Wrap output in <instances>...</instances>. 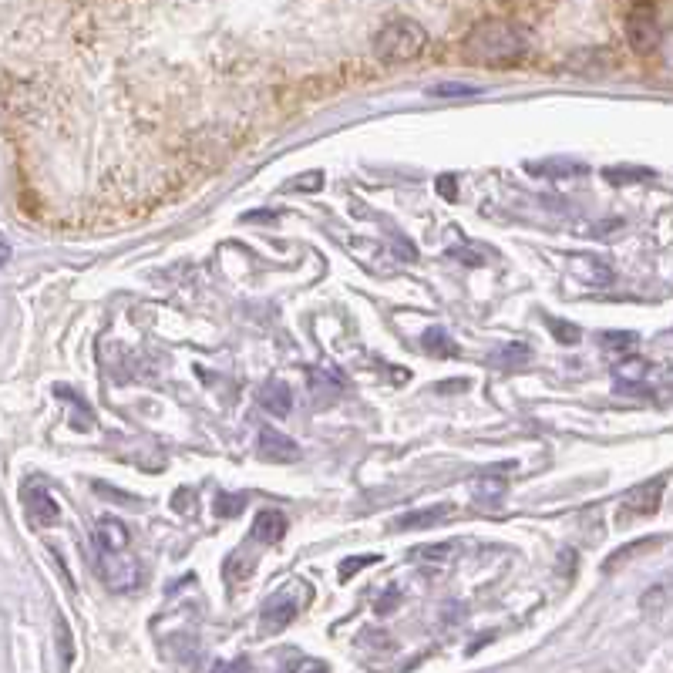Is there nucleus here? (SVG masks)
<instances>
[{"label": "nucleus", "mask_w": 673, "mask_h": 673, "mask_svg": "<svg viewBox=\"0 0 673 673\" xmlns=\"http://www.w3.org/2000/svg\"><path fill=\"white\" fill-rule=\"evenodd\" d=\"M462 54L478 68H515L529 58V34L509 21H478L465 34Z\"/></svg>", "instance_id": "nucleus-1"}, {"label": "nucleus", "mask_w": 673, "mask_h": 673, "mask_svg": "<svg viewBox=\"0 0 673 673\" xmlns=\"http://www.w3.org/2000/svg\"><path fill=\"white\" fill-rule=\"evenodd\" d=\"M371 48L384 64H404V61H414L428 48V34H424V27L418 21H411V17H398V21L384 24L381 31L374 34Z\"/></svg>", "instance_id": "nucleus-2"}, {"label": "nucleus", "mask_w": 673, "mask_h": 673, "mask_svg": "<svg viewBox=\"0 0 673 673\" xmlns=\"http://www.w3.org/2000/svg\"><path fill=\"white\" fill-rule=\"evenodd\" d=\"M626 41L636 54H653L660 48V24L657 11L650 4H636L630 14H626Z\"/></svg>", "instance_id": "nucleus-3"}, {"label": "nucleus", "mask_w": 673, "mask_h": 673, "mask_svg": "<svg viewBox=\"0 0 673 673\" xmlns=\"http://www.w3.org/2000/svg\"><path fill=\"white\" fill-rule=\"evenodd\" d=\"M98 573L105 579L108 589L115 593H132V589L142 586V566L135 559L122 556H108V552H98Z\"/></svg>", "instance_id": "nucleus-4"}, {"label": "nucleus", "mask_w": 673, "mask_h": 673, "mask_svg": "<svg viewBox=\"0 0 673 673\" xmlns=\"http://www.w3.org/2000/svg\"><path fill=\"white\" fill-rule=\"evenodd\" d=\"M297 610H300V599L290 593H276L273 599H266L263 613H260V630L263 633H280L287 630V626L297 620Z\"/></svg>", "instance_id": "nucleus-5"}, {"label": "nucleus", "mask_w": 673, "mask_h": 673, "mask_svg": "<svg viewBox=\"0 0 673 673\" xmlns=\"http://www.w3.org/2000/svg\"><path fill=\"white\" fill-rule=\"evenodd\" d=\"M256 455L263 462H280V465H293L300 458V445L293 438H287L283 431L273 428H260V441H256Z\"/></svg>", "instance_id": "nucleus-6"}, {"label": "nucleus", "mask_w": 673, "mask_h": 673, "mask_svg": "<svg viewBox=\"0 0 673 673\" xmlns=\"http://www.w3.org/2000/svg\"><path fill=\"white\" fill-rule=\"evenodd\" d=\"M663 478H650V482L630 488V492L623 495V512L626 515H653L660 509L663 502Z\"/></svg>", "instance_id": "nucleus-7"}, {"label": "nucleus", "mask_w": 673, "mask_h": 673, "mask_svg": "<svg viewBox=\"0 0 673 673\" xmlns=\"http://www.w3.org/2000/svg\"><path fill=\"white\" fill-rule=\"evenodd\" d=\"M260 404H263V411H270V414H276V418H287V414L293 411V391H290V384L287 381H280V377H270V381H263V387H260Z\"/></svg>", "instance_id": "nucleus-8"}, {"label": "nucleus", "mask_w": 673, "mask_h": 673, "mask_svg": "<svg viewBox=\"0 0 673 673\" xmlns=\"http://www.w3.org/2000/svg\"><path fill=\"white\" fill-rule=\"evenodd\" d=\"M95 546L98 552H108V556H122L128 549V529L122 519H115V515H108V519L98 522L95 529Z\"/></svg>", "instance_id": "nucleus-9"}, {"label": "nucleus", "mask_w": 673, "mask_h": 673, "mask_svg": "<svg viewBox=\"0 0 673 673\" xmlns=\"http://www.w3.org/2000/svg\"><path fill=\"white\" fill-rule=\"evenodd\" d=\"M287 529H290V522L280 509H263V512H256V519H253V539L263 542V546L280 542L287 536Z\"/></svg>", "instance_id": "nucleus-10"}, {"label": "nucleus", "mask_w": 673, "mask_h": 673, "mask_svg": "<svg viewBox=\"0 0 673 673\" xmlns=\"http://www.w3.org/2000/svg\"><path fill=\"white\" fill-rule=\"evenodd\" d=\"M24 505H27V512H31V519L38 525H58V519H61L58 502H54L41 485L24 488Z\"/></svg>", "instance_id": "nucleus-11"}, {"label": "nucleus", "mask_w": 673, "mask_h": 673, "mask_svg": "<svg viewBox=\"0 0 673 673\" xmlns=\"http://www.w3.org/2000/svg\"><path fill=\"white\" fill-rule=\"evenodd\" d=\"M451 505H431V509H418V512H408L401 515L398 522H394V529H431V525L451 519Z\"/></svg>", "instance_id": "nucleus-12"}, {"label": "nucleus", "mask_w": 673, "mask_h": 673, "mask_svg": "<svg viewBox=\"0 0 673 673\" xmlns=\"http://www.w3.org/2000/svg\"><path fill=\"white\" fill-rule=\"evenodd\" d=\"M458 556V542H431V546H418L411 552V559L431 562V566H448Z\"/></svg>", "instance_id": "nucleus-13"}, {"label": "nucleus", "mask_w": 673, "mask_h": 673, "mask_svg": "<svg viewBox=\"0 0 673 673\" xmlns=\"http://www.w3.org/2000/svg\"><path fill=\"white\" fill-rule=\"evenodd\" d=\"M421 347L428 350V354H435V357H458V344L448 337V330H441V327L424 330Z\"/></svg>", "instance_id": "nucleus-14"}, {"label": "nucleus", "mask_w": 673, "mask_h": 673, "mask_svg": "<svg viewBox=\"0 0 673 673\" xmlns=\"http://www.w3.org/2000/svg\"><path fill=\"white\" fill-rule=\"evenodd\" d=\"M340 377L337 374H330V371H310V391H313V398H317L320 404H330L340 394Z\"/></svg>", "instance_id": "nucleus-15"}, {"label": "nucleus", "mask_w": 673, "mask_h": 673, "mask_svg": "<svg viewBox=\"0 0 673 673\" xmlns=\"http://www.w3.org/2000/svg\"><path fill=\"white\" fill-rule=\"evenodd\" d=\"M660 546V536H647V539H636V542H630V546H623V549H616L610 559H606V573H613V569H620L623 562H630V559H636L640 552H647V549H657Z\"/></svg>", "instance_id": "nucleus-16"}, {"label": "nucleus", "mask_w": 673, "mask_h": 673, "mask_svg": "<svg viewBox=\"0 0 673 673\" xmlns=\"http://www.w3.org/2000/svg\"><path fill=\"white\" fill-rule=\"evenodd\" d=\"M505 485L502 478H495V475H482V478H475V485H472V495H475V502H482V505H499L502 502V495H505Z\"/></svg>", "instance_id": "nucleus-17"}, {"label": "nucleus", "mask_w": 673, "mask_h": 673, "mask_svg": "<svg viewBox=\"0 0 673 673\" xmlns=\"http://www.w3.org/2000/svg\"><path fill=\"white\" fill-rule=\"evenodd\" d=\"M673 603V583H653L647 593L640 596V610L643 613H660Z\"/></svg>", "instance_id": "nucleus-18"}, {"label": "nucleus", "mask_w": 673, "mask_h": 673, "mask_svg": "<svg viewBox=\"0 0 673 673\" xmlns=\"http://www.w3.org/2000/svg\"><path fill=\"white\" fill-rule=\"evenodd\" d=\"M636 337L633 330H606V334H599V347L603 350H616V354H630L636 347Z\"/></svg>", "instance_id": "nucleus-19"}, {"label": "nucleus", "mask_w": 673, "mask_h": 673, "mask_svg": "<svg viewBox=\"0 0 673 673\" xmlns=\"http://www.w3.org/2000/svg\"><path fill=\"white\" fill-rule=\"evenodd\" d=\"M529 361H532V350L525 344H509L495 354V364L505 367V371H512V367H519V364H529Z\"/></svg>", "instance_id": "nucleus-20"}, {"label": "nucleus", "mask_w": 673, "mask_h": 673, "mask_svg": "<svg viewBox=\"0 0 673 673\" xmlns=\"http://www.w3.org/2000/svg\"><path fill=\"white\" fill-rule=\"evenodd\" d=\"M478 88L465 85V81H441V85H431L428 95L431 98H465V95H475Z\"/></svg>", "instance_id": "nucleus-21"}, {"label": "nucleus", "mask_w": 673, "mask_h": 673, "mask_svg": "<svg viewBox=\"0 0 673 673\" xmlns=\"http://www.w3.org/2000/svg\"><path fill=\"white\" fill-rule=\"evenodd\" d=\"M324 186V172H307V175H293V179L283 182L287 192H317Z\"/></svg>", "instance_id": "nucleus-22"}, {"label": "nucleus", "mask_w": 673, "mask_h": 673, "mask_svg": "<svg viewBox=\"0 0 673 673\" xmlns=\"http://www.w3.org/2000/svg\"><path fill=\"white\" fill-rule=\"evenodd\" d=\"M58 647H61V663L71 667V660H75V643H71V630L68 623H64V616H58Z\"/></svg>", "instance_id": "nucleus-23"}, {"label": "nucleus", "mask_w": 673, "mask_h": 673, "mask_svg": "<svg viewBox=\"0 0 673 673\" xmlns=\"http://www.w3.org/2000/svg\"><path fill=\"white\" fill-rule=\"evenodd\" d=\"M243 505H246V495H219L216 499V515H229V519H233V515H239L243 512Z\"/></svg>", "instance_id": "nucleus-24"}, {"label": "nucleus", "mask_w": 673, "mask_h": 673, "mask_svg": "<svg viewBox=\"0 0 673 673\" xmlns=\"http://www.w3.org/2000/svg\"><path fill=\"white\" fill-rule=\"evenodd\" d=\"M549 330L562 340V344H576V340L583 337V334H579V327L566 324V320H549Z\"/></svg>", "instance_id": "nucleus-25"}, {"label": "nucleus", "mask_w": 673, "mask_h": 673, "mask_svg": "<svg viewBox=\"0 0 673 673\" xmlns=\"http://www.w3.org/2000/svg\"><path fill=\"white\" fill-rule=\"evenodd\" d=\"M606 179L610 182H633V179H653V172H647V169H610L606 172Z\"/></svg>", "instance_id": "nucleus-26"}, {"label": "nucleus", "mask_w": 673, "mask_h": 673, "mask_svg": "<svg viewBox=\"0 0 673 673\" xmlns=\"http://www.w3.org/2000/svg\"><path fill=\"white\" fill-rule=\"evenodd\" d=\"M371 562H377V556H350V559H344V566H340V579H350L357 569L371 566Z\"/></svg>", "instance_id": "nucleus-27"}, {"label": "nucleus", "mask_w": 673, "mask_h": 673, "mask_svg": "<svg viewBox=\"0 0 673 673\" xmlns=\"http://www.w3.org/2000/svg\"><path fill=\"white\" fill-rule=\"evenodd\" d=\"M387 593H391V596H387V599H377V606H374L377 613H391L394 606L401 603V593H398V589H387Z\"/></svg>", "instance_id": "nucleus-28"}, {"label": "nucleus", "mask_w": 673, "mask_h": 673, "mask_svg": "<svg viewBox=\"0 0 673 673\" xmlns=\"http://www.w3.org/2000/svg\"><path fill=\"white\" fill-rule=\"evenodd\" d=\"M438 189H441V196H445L448 202H455V199H458V192H455V175H441V179H438Z\"/></svg>", "instance_id": "nucleus-29"}, {"label": "nucleus", "mask_w": 673, "mask_h": 673, "mask_svg": "<svg viewBox=\"0 0 673 673\" xmlns=\"http://www.w3.org/2000/svg\"><path fill=\"white\" fill-rule=\"evenodd\" d=\"M246 670H250V663L236 660V663H216V667H212L209 673H246Z\"/></svg>", "instance_id": "nucleus-30"}, {"label": "nucleus", "mask_w": 673, "mask_h": 673, "mask_svg": "<svg viewBox=\"0 0 673 673\" xmlns=\"http://www.w3.org/2000/svg\"><path fill=\"white\" fill-rule=\"evenodd\" d=\"M451 256H455V260H462V263H468V266L485 263V256H482V253H475V250H451Z\"/></svg>", "instance_id": "nucleus-31"}, {"label": "nucleus", "mask_w": 673, "mask_h": 673, "mask_svg": "<svg viewBox=\"0 0 673 673\" xmlns=\"http://www.w3.org/2000/svg\"><path fill=\"white\" fill-rule=\"evenodd\" d=\"M472 387V381L468 377H458V381H445V384H438V394H451V391H468Z\"/></svg>", "instance_id": "nucleus-32"}, {"label": "nucleus", "mask_w": 673, "mask_h": 673, "mask_svg": "<svg viewBox=\"0 0 673 673\" xmlns=\"http://www.w3.org/2000/svg\"><path fill=\"white\" fill-rule=\"evenodd\" d=\"M394 253H398L401 260H418V250L408 246V239H394Z\"/></svg>", "instance_id": "nucleus-33"}, {"label": "nucleus", "mask_w": 673, "mask_h": 673, "mask_svg": "<svg viewBox=\"0 0 673 673\" xmlns=\"http://www.w3.org/2000/svg\"><path fill=\"white\" fill-rule=\"evenodd\" d=\"M276 212H246V219H250V223H266V219H273Z\"/></svg>", "instance_id": "nucleus-34"}, {"label": "nucleus", "mask_w": 673, "mask_h": 673, "mask_svg": "<svg viewBox=\"0 0 673 673\" xmlns=\"http://www.w3.org/2000/svg\"><path fill=\"white\" fill-rule=\"evenodd\" d=\"M7 260H11V246H7L4 239H0V266H4Z\"/></svg>", "instance_id": "nucleus-35"}, {"label": "nucleus", "mask_w": 673, "mask_h": 673, "mask_svg": "<svg viewBox=\"0 0 673 673\" xmlns=\"http://www.w3.org/2000/svg\"><path fill=\"white\" fill-rule=\"evenodd\" d=\"M307 673H330V670H327V667H320V663H317V667H310Z\"/></svg>", "instance_id": "nucleus-36"}]
</instances>
